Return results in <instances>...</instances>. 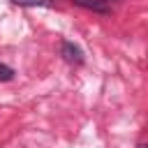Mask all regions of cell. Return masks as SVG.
<instances>
[{"mask_svg": "<svg viewBox=\"0 0 148 148\" xmlns=\"http://www.w3.org/2000/svg\"><path fill=\"white\" fill-rule=\"evenodd\" d=\"M136 148H146V143H139V146H136Z\"/></svg>", "mask_w": 148, "mask_h": 148, "instance_id": "cell-5", "label": "cell"}, {"mask_svg": "<svg viewBox=\"0 0 148 148\" xmlns=\"http://www.w3.org/2000/svg\"><path fill=\"white\" fill-rule=\"evenodd\" d=\"M12 76H14V72H12L9 67H5V65H0V79H2V81H9Z\"/></svg>", "mask_w": 148, "mask_h": 148, "instance_id": "cell-4", "label": "cell"}, {"mask_svg": "<svg viewBox=\"0 0 148 148\" xmlns=\"http://www.w3.org/2000/svg\"><path fill=\"white\" fill-rule=\"evenodd\" d=\"M12 2L21 7H53L56 5L53 0H12Z\"/></svg>", "mask_w": 148, "mask_h": 148, "instance_id": "cell-3", "label": "cell"}, {"mask_svg": "<svg viewBox=\"0 0 148 148\" xmlns=\"http://www.w3.org/2000/svg\"><path fill=\"white\" fill-rule=\"evenodd\" d=\"M60 53H62V58L67 60V62H83V51L76 46V44H72V42H62V46H60Z\"/></svg>", "mask_w": 148, "mask_h": 148, "instance_id": "cell-1", "label": "cell"}, {"mask_svg": "<svg viewBox=\"0 0 148 148\" xmlns=\"http://www.w3.org/2000/svg\"><path fill=\"white\" fill-rule=\"evenodd\" d=\"M74 5L83 7V9H92V12H99V14H106L109 12V2L106 0H72Z\"/></svg>", "mask_w": 148, "mask_h": 148, "instance_id": "cell-2", "label": "cell"}]
</instances>
